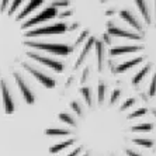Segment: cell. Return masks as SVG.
Segmentation results:
<instances>
[{"instance_id": "6da1fadb", "label": "cell", "mask_w": 156, "mask_h": 156, "mask_svg": "<svg viewBox=\"0 0 156 156\" xmlns=\"http://www.w3.org/2000/svg\"><path fill=\"white\" fill-rule=\"evenodd\" d=\"M28 47L35 48V49H42V51H48L54 55H68L73 51V48L63 45V44H48V42H26Z\"/></svg>"}, {"instance_id": "7a4b0ae2", "label": "cell", "mask_w": 156, "mask_h": 156, "mask_svg": "<svg viewBox=\"0 0 156 156\" xmlns=\"http://www.w3.org/2000/svg\"><path fill=\"white\" fill-rule=\"evenodd\" d=\"M27 56L34 59V61H37V62H40L41 65L51 68V69H54L55 72L61 73L62 70H63V63H62V62L55 61V59H51V58H47V56H42L40 52H27Z\"/></svg>"}, {"instance_id": "3957f363", "label": "cell", "mask_w": 156, "mask_h": 156, "mask_svg": "<svg viewBox=\"0 0 156 156\" xmlns=\"http://www.w3.org/2000/svg\"><path fill=\"white\" fill-rule=\"evenodd\" d=\"M58 14V10L55 7H48L45 10H42L40 14L34 16L33 18H30L27 23L23 24V28H28L31 26H35V24H40V23H44V21H48V20H52V18L56 17Z\"/></svg>"}, {"instance_id": "277c9868", "label": "cell", "mask_w": 156, "mask_h": 156, "mask_svg": "<svg viewBox=\"0 0 156 156\" xmlns=\"http://www.w3.org/2000/svg\"><path fill=\"white\" fill-rule=\"evenodd\" d=\"M0 91H2V98H3V105H4V113L6 114H13L16 111V103L14 98L10 93L7 83L4 80H0Z\"/></svg>"}, {"instance_id": "5b68a950", "label": "cell", "mask_w": 156, "mask_h": 156, "mask_svg": "<svg viewBox=\"0 0 156 156\" xmlns=\"http://www.w3.org/2000/svg\"><path fill=\"white\" fill-rule=\"evenodd\" d=\"M68 31V27H66L65 23H59V24H54V26H47V27H42V28H37L27 33V37L33 38V37L37 35H44V34H63Z\"/></svg>"}, {"instance_id": "8992f818", "label": "cell", "mask_w": 156, "mask_h": 156, "mask_svg": "<svg viewBox=\"0 0 156 156\" xmlns=\"http://www.w3.org/2000/svg\"><path fill=\"white\" fill-rule=\"evenodd\" d=\"M24 68H26L27 72L31 73V75H33V76L35 77V79L38 80V82H40L44 87H47V89H52V87H55L56 82H55L51 76H48V75L42 73L41 70H38V69H35V68H33V66L27 65V63H24Z\"/></svg>"}, {"instance_id": "52a82bcc", "label": "cell", "mask_w": 156, "mask_h": 156, "mask_svg": "<svg viewBox=\"0 0 156 156\" xmlns=\"http://www.w3.org/2000/svg\"><path fill=\"white\" fill-rule=\"evenodd\" d=\"M14 77H16V84H17L18 90H20V93L23 94V98L26 100V103L30 104V105L34 104V103H35V94L31 91V89L28 87V84L24 82V79L21 77V75L16 73Z\"/></svg>"}, {"instance_id": "ba28073f", "label": "cell", "mask_w": 156, "mask_h": 156, "mask_svg": "<svg viewBox=\"0 0 156 156\" xmlns=\"http://www.w3.org/2000/svg\"><path fill=\"white\" fill-rule=\"evenodd\" d=\"M107 34L113 37H121V38H129V40H141L142 37L138 34L129 33V31H125V30H121L118 27H108L107 30Z\"/></svg>"}, {"instance_id": "9c48e42d", "label": "cell", "mask_w": 156, "mask_h": 156, "mask_svg": "<svg viewBox=\"0 0 156 156\" xmlns=\"http://www.w3.org/2000/svg\"><path fill=\"white\" fill-rule=\"evenodd\" d=\"M120 17L122 18L124 21H127L129 26H132L135 30H139V31H142V26H141V23L135 18V16L131 13V11H128V10H122L120 13Z\"/></svg>"}, {"instance_id": "30bf717a", "label": "cell", "mask_w": 156, "mask_h": 156, "mask_svg": "<svg viewBox=\"0 0 156 156\" xmlns=\"http://www.w3.org/2000/svg\"><path fill=\"white\" fill-rule=\"evenodd\" d=\"M141 47H134V45H128V47H117L110 49V56H117L121 54H134V52L141 51Z\"/></svg>"}, {"instance_id": "8fae6325", "label": "cell", "mask_w": 156, "mask_h": 156, "mask_svg": "<svg viewBox=\"0 0 156 156\" xmlns=\"http://www.w3.org/2000/svg\"><path fill=\"white\" fill-rule=\"evenodd\" d=\"M42 3H44V0H31L26 7H24V10H21V13L17 16V20H23V18L26 17V16H28L33 10H35V9L40 7Z\"/></svg>"}, {"instance_id": "7c38bea8", "label": "cell", "mask_w": 156, "mask_h": 156, "mask_svg": "<svg viewBox=\"0 0 156 156\" xmlns=\"http://www.w3.org/2000/svg\"><path fill=\"white\" fill-rule=\"evenodd\" d=\"M96 42V38L94 37H90L89 40H87V42H86V45H84V48H83V51L80 52V55H79V58H77V61H76V63H75V68H79L80 66V63L84 61V58H86V55L89 54V51L91 49V47H93V44Z\"/></svg>"}, {"instance_id": "4fadbf2b", "label": "cell", "mask_w": 156, "mask_h": 156, "mask_svg": "<svg viewBox=\"0 0 156 156\" xmlns=\"http://www.w3.org/2000/svg\"><path fill=\"white\" fill-rule=\"evenodd\" d=\"M135 3H136V7L138 10L141 11L142 17L145 18V23L146 24H151V14H149V10H148V4H146L145 0H135Z\"/></svg>"}, {"instance_id": "5bb4252c", "label": "cell", "mask_w": 156, "mask_h": 156, "mask_svg": "<svg viewBox=\"0 0 156 156\" xmlns=\"http://www.w3.org/2000/svg\"><path fill=\"white\" fill-rule=\"evenodd\" d=\"M96 52H97V63H98V70H103V65H104V45L101 41L96 40Z\"/></svg>"}, {"instance_id": "9a60e30c", "label": "cell", "mask_w": 156, "mask_h": 156, "mask_svg": "<svg viewBox=\"0 0 156 156\" xmlns=\"http://www.w3.org/2000/svg\"><path fill=\"white\" fill-rule=\"evenodd\" d=\"M142 61H144V58H135V59H131V61H128V62H124V63H121V65L117 68L115 72H117V73H122V72H125L127 69L132 68V66H135V65H138V63H141Z\"/></svg>"}, {"instance_id": "2e32d148", "label": "cell", "mask_w": 156, "mask_h": 156, "mask_svg": "<svg viewBox=\"0 0 156 156\" xmlns=\"http://www.w3.org/2000/svg\"><path fill=\"white\" fill-rule=\"evenodd\" d=\"M73 144H75V139L70 138V139H68V141H63V142H61V144L54 145L51 149H49V152H51V153H58V152H61L62 149L68 148V146H72Z\"/></svg>"}, {"instance_id": "e0dca14e", "label": "cell", "mask_w": 156, "mask_h": 156, "mask_svg": "<svg viewBox=\"0 0 156 156\" xmlns=\"http://www.w3.org/2000/svg\"><path fill=\"white\" fill-rule=\"evenodd\" d=\"M45 134L49 136H61V135H69L70 131L62 129V128H49V129H45Z\"/></svg>"}, {"instance_id": "ac0fdd59", "label": "cell", "mask_w": 156, "mask_h": 156, "mask_svg": "<svg viewBox=\"0 0 156 156\" xmlns=\"http://www.w3.org/2000/svg\"><path fill=\"white\" fill-rule=\"evenodd\" d=\"M152 129H153V124H149V122L134 125V127L131 128L132 132H149V131H152Z\"/></svg>"}, {"instance_id": "d6986e66", "label": "cell", "mask_w": 156, "mask_h": 156, "mask_svg": "<svg viewBox=\"0 0 156 156\" xmlns=\"http://www.w3.org/2000/svg\"><path fill=\"white\" fill-rule=\"evenodd\" d=\"M132 142L139 146H144V148H152L153 146V141L152 139H148V138H134Z\"/></svg>"}, {"instance_id": "ffe728a7", "label": "cell", "mask_w": 156, "mask_h": 156, "mask_svg": "<svg viewBox=\"0 0 156 156\" xmlns=\"http://www.w3.org/2000/svg\"><path fill=\"white\" fill-rule=\"evenodd\" d=\"M149 69H151V68H149V65H148V66H145V68H144V69H142L141 72L136 73V75H135V77L132 79V83H134V84H138L139 82H141V80L144 79V76H145L146 73L149 72Z\"/></svg>"}, {"instance_id": "44dd1931", "label": "cell", "mask_w": 156, "mask_h": 156, "mask_svg": "<svg viewBox=\"0 0 156 156\" xmlns=\"http://www.w3.org/2000/svg\"><path fill=\"white\" fill-rule=\"evenodd\" d=\"M59 120L63 121L65 124H69L72 127H76V121H75V118L70 117L69 114H59Z\"/></svg>"}, {"instance_id": "7402d4cb", "label": "cell", "mask_w": 156, "mask_h": 156, "mask_svg": "<svg viewBox=\"0 0 156 156\" xmlns=\"http://www.w3.org/2000/svg\"><path fill=\"white\" fill-rule=\"evenodd\" d=\"M82 96L84 97V101L87 103V105H91V94H90V89L89 87H82V90H80Z\"/></svg>"}, {"instance_id": "603a6c76", "label": "cell", "mask_w": 156, "mask_h": 156, "mask_svg": "<svg viewBox=\"0 0 156 156\" xmlns=\"http://www.w3.org/2000/svg\"><path fill=\"white\" fill-rule=\"evenodd\" d=\"M104 94H105V84L103 82H100L98 83V103H103Z\"/></svg>"}, {"instance_id": "cb8c5ba5", "label": "cell", "mask_w": 156, "mask_h": 156, "mask_svg": "<svg viewBox=\"0 0 156 156\" xmlns=\"http://www.w3.org/2000/svg\"><path fill=\"white\" fill-rule=\"evenodd\" d=\"M149 96H151V97H155L156 96V73L153 75L151 86H149Z\"/></svg>"}, {"instance_id": "d4e9b609", "label": "cell", "mask_w": 156, "mask_h": 156, "mask_svg": "<svg viewBox=\"0 0 156 156\" xmlns=\"http://www.w3.org/2000/svg\"><path fill=\"white\" fill-rule=\"evenodd\" d=\"M146 111H148V110H146L145 107H142V108H138L136 111H134V113H131V114H129V118L132 120V118H136V117H142V115H145Z\"/></svg>"}, {"instance_id": "484cf974", "label": "cell", "mask_w": 156, "mask_h": 156, "mask_svg": "<svg viewBox=\"0 0 156 156\" xmlns=\"http://www.w3.org/2000/svg\"><path fill=\"white\" fill-rule=\"evenodd\" d=\"M24 0H13V3H11V6H10V9H9V14H13L16 10H17L18 7H20V4L23 3Z\"/></svg>"}, {"instance_id": "4316f807", "label": "cell", "mask_w": 156, "mask_h": 156, "mask_svg": "<svg viewBox=\"0 0 156 156\" xmlns=\"http://www.w3.org/2000/svg\"><path fill=\"white\" fill-rule=\"evenodd\" d=\"M135 98H128L127 101H124L122 103V105H121V110H127V108H129V107H132V105L135 104Z\"/></svg>"}, {"instance_id": "83f0119b", "label": "cell", "mask_w": 156, "mask_h": 156, "mask_svg": "<svg viewBox=\"0 0 156 156\" xmlns=\"http://www.w3.org/2000/svg\"><path fill=\"white\" fill-rule=\"evenodd\" d=\"M120 94H121V90H118V89H115V90L113 91V94H111V98H110V104L113 105L114 103L118 100V97H120Z\"/></svg>"}, {"instance_id": "f1b7e54d", "label": "cell", "mask_w": 156, "mask_h": 156, "mask_svg": "<svg viewBox=\"0 0 156 156\" xmlns=\"http://www.w3.org/2000/svg\"><path fill=\"white\" fill-rule=\"evenodd\" d=\"M69 4V2L68 0H56V2H54V4H52V7H66Z\"/></svg>"}, {"instance_id": "f546056e", "label": "cell", "mask_w": 156, "mask_h": 156, "mask_svg": "<svg viewBox=\"0 0 156 156\" xmlns=\"http://www.w3.org/2000/svg\"><path fill=\"white\" fill-rule=\"evenodd\" d=\"M72 108L75 110V113H76L77 115L82 117V111H83V110H82V107L79 105V103H77V101H73L72 103Z\"/></svg>"}, {"instance_id": "4dcf8cb0", "label": "cell", "mask_w": 156, "mask_h": 156, "mask_svg": "<svg viewBox=\"0 0 156 156\" xmlns=\"http://www.w3.org/2000/svg\"><path fill=\"white\" fill-rule=\"evenodd\" d=\"M87 35H89V33H87V31H83V33L80 34V37L76 40V44H75V47H76V45H80V42H83V40L86 38Z\"/></svg>"}, {"instance_id": "1f68e13d", "label": "cell", "mask_w": 156, "mask_h": 156, "mask_svg": "<svg viewBox=\"0 0 156 156\" xmlns=\"http://www.w3.org/2000/svg\"><path fill=\"white\" fill-rule=\"evenodd\" d=\"M125 153H127L128 156H142L139 152H135V151H132V149H125Z\"/></svg>"}, {"instance_id": "d6a6232c", "label": "cell", "mask_w": 156, "mask_h": 156, "mask_svg": "<svg viewBox=\"0 0 156 156\" xmlns=\"http://www.w3.org/2000/svg\"><path fill=\"white\" fill-rule=\"evenodd\" d=\"M7 3L9 0H2V6H0V9H2V11L6 10V7H7Z\"/></svg>"}, {"instance_id": "836d02e7", "label": "cell", "mask_w": 156, "mask_h": 156, "mask_svg": "<svg viewBox=\"0 0 156 156\" xmlns=\"http://www.w3.org/2000/svg\"><path fill=\"white\" fill-rule=\"evenodd\" d=\"M80 151H82V149H80V148H76V149H75V151H73L72 153H69V155H68V156H77V155H79V153H80Z\"/></svg>"}, {"instance_id": "e575fe53", "label": "cell", "mask_w": 156, "mask_h": 156, "mask_svg": "<svg viewBox=\"0 0 156 156\" xmlns=\"http://www.w3.org/2000/svg\"><path fill=\"white\" fill-rule=\"evenodd\" d=\"M87 73H89V69H84V73H83V77H82V82H84V80L87 79Z\"/></svg>"}, {"instance_id": "d590c367", "label": "cell", "mask_w": 156, "mask_h": 156, "mask_svg": "<svg viewBox=\"0 0 156 156\" xmlns=\"http://www.w3.org/2000/svg\"><path fill=\"white\" fill-rule=\"evenodd\" d=\"M152 113H153V115L156 117V108H153V110H152Z\"/></svg>"}, {"instance_id": "8d00e7d4", "label": "cell", "mask_w": 156, "mask_h": 156, "mask_svg": "<svg viewBox=\"0 0 156 156\" xmlns=\"http://www.w3.org/2000/svg\"><path fill=\"white\" fill-rule=\"evenodd\" d=\"M83 156H89V153H84V155Z\"/></svg>"}]
</instances>
